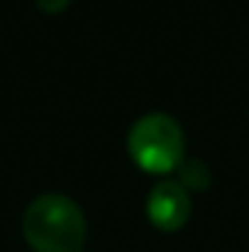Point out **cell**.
Here are the masks:
<instances>
[{
	"label": "cell",
	"mask_w": 249,
	"mask_h": 252,
	"mask_svg": "<svg viewBox=\"0 0 249 252\" xmlns=\"http://www.w3.org/2000/svg\"><path fill=\"white\" fill-rule=\"evenodd\" d=\"M176 174L186 191H205L213 184V171L200 157H183V162L176 167Z\"/></svg>",
	"instance_id": "277c9868"
},
{
	"label": "cell",
	"mask_w": 249,
	"mask_h": 252,
	"mask_svg": "<svg viewBox=\"0 0 249 252\" xmlns=\"http://www.w3.org/2000/svg\"><path fill=\"white\" fill-rule=\"evenodd\" d=\"M37 2V7L39 10H44V12H64L66 7H69V2L71 0H34Z\"/></svg>",
	"instance_id": "5b68a950"
},
{
	"label": "cell",
	"mask_w": 249,
	"mask_h": 252,
	"mask_svg": "<svg viewBox=\"0 0 249 252\" xmlns=\"http://www.w3.org/2000/svg\"><path fill=\"white\" fill-rule=\"evenodd\" d=\"M22 235L34 252H83L88 225L74 198L42 193L22 216Z\"/></svg>",
	"instance_id": "6da1fadb"
},
{
	"label": "cell",
	"mask_w": 249,
	"mask_h": 252,
	"mask_svg": "<svg viewBox=\"0 0 249 252\" xmlns=\"http://www.w3.org/2000/svg\"><path fill=\"white\" fill-rule=\"evenodd\" d=\"M191 211H193L191 196L178 181L164 179V181L154 184V189L147 196V218L162 233L181 230L188 223Z\"/></svg>",
	"instance_id": "3957f363"
},
{
	"label": "cell",
	"mask_w": 249,
	"mask_h": 252,
	"mask_svg": "<svg viewBox=\"0 0 249 252\" xmlns=\"http://www.w3.org/2000/svg\"><path fill=\"white\" fill-rule=\"evenodd\" d=\"M127 152L142 171L168 174L186 157V137L176 118L166 113H147L130 127Z\"/></svg>",
	"instance_id": "7a4b0ae2"
}]
</instances>
